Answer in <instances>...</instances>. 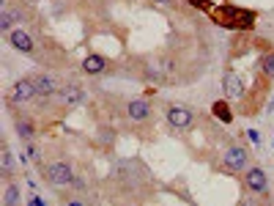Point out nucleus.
<instances>
[{"label":"nucleus","instance_id":"nucleus-8","mask_svg":"<svg viewBox=\"0 0 274 206\" xmlns=\"http://www.w3.org/2000/svg\"><path fill=\"white\" fill-rule=\"evenodd\" d=\"M6 39H9V44L14 47V50L22 52V55H28V58H36V55H38V42L28 33V28L14 25V28H11V33L6 36Z\"/></svg>","mask_w":274,"mask_h":206},{"label":"nucleus","instance_id":"nucleus-15","mask_svg":"<svg viewBox=\"0 0 274 206\" xmlns=\"http://www.w3.org/2000/svg\"><path fill=\"white\" fill-rule=\"evenodd\" d=\"M80 69H83V74H88V77H102L110 69V61L99 52H88L83 58V63H80Z\"/></svg>","mask_w":274,"mask_h":206},{"label":"nucleus","instance_id":"nucleus-18","mask_svg":"<svg viewBox=\"0 0 274 206\" xmlns=\"http://www.w3.org/2000/svg\"><path fill=\"white\" fill-rule=\"evenodd\" d=\"M258 72L263 77H269V80H274V52L271 50L261 52V58H258Z\"/></svg>","mask_w":274,"mask_h":206},{"label":"nucleus","instance_id":"nucleus-14","mask_svg":"<svg viewBox=\"0 0 274 206\" xmlns=\"http://www.w3.org/2000/svg\"><path fill=\"white\" fill-rule=\"evenodd\" d=\"M222 93H225V99H230V102H239L241 97H244V80H241L239 72H233V69L225 72V77H222Z\"/></svg>","mask_w":274,"mask_h":206},{"label":"nucleus","instance_id":"nucleus-6","mask_svg":"<svg viewBox=\"0 0 274 206\" xmlns=\"http://www.w3.org/2000/svg\"><path fill=\"white\" fill-rule=\"evenodd\" d=\"M244 190L258 195L261 203L271 201V195H269V173H266L263 168H258V165H249V168L244 171Z\"/></svg>","mask_w":274,"mask_h":206},{"label":"nucleus","instance_id":"nucleus-12","mask_svg":"<svg viewBox=\"0 0 274 206\" xmlns=\"http://www.w3.org/2000/svg\"><path fill=\"white\" fill-rule=\"evenodd\" d=\"M33 80H36V88H38V99L58 97L61 88H63V80L58 74H52V72H36Z\"/></svg>","mask_w":274,"mask_h":206},{"label":"nucleus","instance_id":"nucleus-21","mask_svg":"<svg viewBox=\"0 0 274 206\" xmlns=\"http://www.w3.org/2000/svg\"><path fill=\"white\" fill-rule=\"evenodd\" d=\"M71 193H85L88 190V181H85V176H80V173H74V179H71Z\"/></svg>","mask_w":274,"mask_h":206},{"label":"nucleus","instance_id":"nucleus-7","mask_svg":"<svg viewBox=\"0 0 274 206\" xmlns=\"http://www.w3.org/2000/svg\"><path fill=\"white\" fill-rule=\"evenodd\" d=\"M165 121L175 132H189V129H195V124H198V113L184 107V105H170L165 110Z\"/></svg>","mask_w":274,"mask_h":206},{"label":"nucleus","instance_id":"nucleus-11","mask_svg":"<svg viewBox=\"0 0 274 206\" xmlns=\"http://www.w3.org/2000/svg\"><path fill=\"white\" fill-rule=\"evenodd\" d=\"M85 102V88L80 83H74V80H69V83H63V88H61V93H58V105H61V110H74V107H80Z\"/></svg>","mask_w":274,"mask_h":206},{"label":"nucleus","instance_id":"nucleus-5","mask_svg":"<svg viewBox=\"0 0 274 206\" xmlns=\"http://www.w3.org/2000/svg\"><path fill=\"white\" fill-rule=\"evenodd\" d=\"M38 99V88H36V80H33V74H28V77H19L17 83H11V88L9 93H6V105H30V102H36Z\"/></svg>","mask_w":274,"mask_h":206},{"label":"nucleus","instance_id":"nucleus-19","mask_svg":"<svg viewBox=\"0 0 274 206\" xmlns=\"http://www.w3.org/2000/svg\"><path fill=\"white\" fill-rule=\"evenodd\" d=\"M19 187L17 181H3V206H17L19 203Z\"/></svg>","mask_w":274,"mask_h":206},{"label":"nucleus","instance_id":"nucleus-2","mask_svg":"<svg viewBox=\"0 0 274 206\" xmlns=\"http://www.w3.org/2000/svg\"><path fill=\"white\" fill-rule=\"evenodd\" d=\"M249 162H252V157H249V148L244 143H228L225 146V152L220 157V162H217V171L220 173H228V176H239V173H244L249 168Z\"/></svg>","mask_w":274,"mask_h":206},{"label":"nucleus","instance_id":"nucleus-13","mask_svg":"<svg viewBox=\"0 0 274 206\" xmlns=\"http://www.w3.org/2000/svg\"><path fill=\"white\" fill-rule=\"evenodd\" d=\"M11 124H14V132H17V138L22 140V143H30V140H36V135H38V126H36V118H33V116H25V113H14Z\"/></svg>","mask_w":274,"mask_h":206},{"label":"nucleus","instance_id":"nucleus-20","mask_svg":"<svg viewBox=\"0 0 274 206\" xmlns=\"http://www.w3.org/2000/svg\"><path fill=\"white\" fill-rule=\"evenodd\" d=\"M25 152H28V157H30V162H33V165L42 162V152H38L36 140H30V143H25Z\"/></svg>","mask_w":274,"mask_h":206},{"label":"nucleus","instance_id":"nucleus-17","mask_svg":"<svg viewBox=\"0 0 274 206\" xmlns=\"http://www.w3.org/2000/svg\"><path fill=\"white\" fill-rule=\"evenodd\" d=\"M0 152H3V181H11V171H14V152H11V146H9V140H3L0 143Z\"/></svg>","mask_w":274,"mask_h":206},{"label":"nucleus","instance_id":"nucleus-4","mask_svg":"<svg viewBox=\"0 0 274 206\" xmlns=\"http://www.w3.org/2000/svg\"><path fill=\"white\" fill-rule=\"evenodd\" d=\"M258 74H261V72H258ZM269 85H271V80L261 74V80H255L252 91H249V93L244 91V97L236 102L239 113H241V116H255L258 110L263 107V99H266V93H269Z\"/></svg>","mask_w":274,"mask_h":206},{"label":"nucleus","instance_id":"nucleus-10","mask_svg":"<svg viewBox=\"0 0 274 206\" xmlns=\"http://www.w3.org/2000/svg\"><path fill=\"white\" fill-rule=\"evenodd\" d=\"M126 118H129V124H134V126L151 124V118H154V107H151L148 99H129L126 102Z\"/></svg>","mask_w":274,"mask_h":206},{"label":"nucleus","instance_id":"nucleus-22","mask_svg":"<svg viewBox=\"0 0 274 206\" xmlns=\"http://www.w3.org/2000/svg\"><path fill=\"white\" fill-rule=\"evenodd\" d=\"M187 3L192 6V9H198V11H203V14H208L214 9L217 3H211V0H187Z\"/></svg>","mask_w":274,"mask_h":206},{"label":"nucleus","instance_id":"nucleus-1","mask_svg":"<svg viewBox=\"0 0 274 206\" xmlns=\"http://www.w3.org/2000/svg\"><path fill=\"white\" fill-rule=\"evenodd\" d=\"M112 181L124 187H143L146 181H151V171L143 165V160H118L115 168H112Z\"/></svg>","mask_w":274,"mask_h":206},{"label":"nucleus","instance_id":"nucleus-3","mask_svg":"<svg viewBox=\"0 0 274 206\" xmlns=\"http://www.w3.org/2000/svg\"><path fill=\"white\" fill-rule=\"evenodd\" d=\"M42 176H44V181H47V184H50L52 190L63 193V190L71 187L74 168H71V162H66V160H52V162L42 165Z\"/></svg>","mask_w":274,"mask_h":206},{"label":"nucleus","instance_id":"nucleus-9","mask_svg":"<svg viewBox=\"0 0 274 206\" xmlns=\"http://www.w3.org/2000/svg\"><path fill=\"white\" fill-rule=\"evenodd\" d=\"M241 6H233V3H222V6H214L211 11H208V20L214 22V25H220L225 30H236V22L241 17Z\"/></svg>","mask_w":274,"mask_h":206},{"label":"nucleus","instance_id":"nucleus-23","mask_svg":"<svg viewBox=\"0 0 274 206\" xmlns=\"http://www.w3.org/2000/svg\"><path fill=\"white\" fill-rule=\"evenodd\" d=\"M247 138L252 140L255 146H261V132H258V129H247Z\"/></svg>","mask_w":274,"mask_h":206},{"label":"nucleus","instance_id":"nucleus-16","mask_svg":"<svg viewBox=\"0 0 274 206\" xmlns=\"http://www.w3.org/2000/svg\"><path fill=\"white\" fill-rule=\"evenodd\" d=\"M211 116L220 124H225V126L236 121V113H233V107H230V99H217L214 105H211Z\"/></svg>","mask_w":274,"mask_h":206},{"label":"nucleus","instance_id":"nucleus-24","mask_svg":"<svg viewBox=\"0 0 274 206\" xmlns=\"http://www.w3.org/2000/svg\"><path fill=\"white\" fill-rule=\"evenodd\" d=\"M28 206H44V198L33 193V195H30V198H28Z\"/></svg>","mask_w":274,"mask_h":206},{"label":"nucleus","instance_id":"nucleus-25","mask_svg":"<svg viewBox=\"0 0 274 206\" xmlns=\"http://www.w3.org/2000/svg\"><path fill=\"white\" fill-rule=\"evenodd\" d=\"M151 3H159V6H170L173 0H151Z\"/></svg>","mask_w":274,"mask_h":206}]
</instances>
